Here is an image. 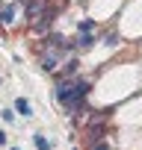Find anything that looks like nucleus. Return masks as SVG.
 <instances>
[{"mask_svg": "<svg viewBox=\"0 0 142 150\" xmlns=\"http://www.w3.org/2000/svg\"><path fill=\"white\" fill-rule=\"evenodd\" d=\"M0 144H6V135H3V132H0Z\"/></svg>", "mask_w": 142, "mask_h": 150, "instance_id": "obj_8", "label": "nucleus"}, {"mask_svg": "<svg viewBox=\"0 0 142 150\" xmlns=\"http://www.w3.org/2000/svg\"><path fill=\"white\" fill-rule=\"evenodd\" d=\"M77 65H80V62H77L74 56H71V59L65 62V77H71V74H74V71H77Z\"/></svg>", "mask_w": 142, "mask_h": 150, "instance_id": "obj_3", "label": "nucleus"}, {"mask_svg": "<svg viewBox=\"0 0 142 150\" xmlns=\"http://www.w3.org/2000/svg\"><path fill=\"white\" fill-rule=\"evenodd\" d=\"M15 109H18V112H21V115H30V103H27V100H24V97H21V100H18V103H15Z\"/></svg>", "mask_w": 142, "mask_h": 150, "instance_id": "obj_5", "label": "nucleus"}, {"mask_svg": "<svg viewBox=\"0 0 142 150\" xmlns=\"http://www.w3.org/2000/svg\"><path fill=\"white\" fill-rule=\"evenodd\" d=\"M77 44H80V47H92V44H95V38H92V35H89V33H83V35H80V41H77Z\"/></svg>", "mask_w": 142, "mask_h": 150, "instance_id": "obj_4", "label": "nucleus"}, {"mask_svg": "<svg viewBox=\"0 0 142 150\" xmlns=\"http://www.w3.org/2000/svg\"><path fill=\"white\" fill-rule=\"evenodd\" d=\"M12 150H15V147H12Z\"/></svg>", "mask_w": 142, "mask_h": 150, "instance_id": "obj_9", "label": "nucleus"}, {"mask_svg": "<svg viewBox=\"0 0 142 150\" xmlns=\"http://www.w3.org/2000/svg\"><path fill=\"white\" fill-rule=\"evenodd\" d=\"M36 147H39V150H50V144H47L42 135H36Z\"/></svg>", "mask_w": 142, "mask_h": 150, "instance_id": "obj_6", "label": "nucleus"}, {"mask_svg": "<svg viewBox=\"0 0 142 150\" xmlns=\"http://www.w3.org/2000/svg\"><path fill=\"white\" fill-rule=\"evenodd\" d=\"M44 9H47V0H30V12H27V21L36 27V24L44 18Z\"/></svg>", "mask_w": 142, "mask_h": 150, "instance_id": "obj_1", "label": "nucleus"}, {"mask_svg": "<svg viewBox=\"0 0 142 150\" xmlns=\"http://www.w3.org/2000/svg\"><path fill=\"white\" fill-rule=\"evenodd\" d=\"M107 44H110V47H115V44H118V35H115V33H110V35H107Z\"/></svg>", "mask_w": 142, "mask_h": 150, "instance_id": "obj_7", "label": "nucleus"}, {"mask_svg": "<svg viewBox=\"0 0 142 150\" xmlns=\"http://www.w3.org/2000/svg\"><path fill=\"white\" fill-rule=\"evenodd\" d=\"M42 68H44V71H56V50H50V53L42 59Z\"/></svg>", "mask_w": 142, "mask_h": 150, "instance_id": "obj_2", "label": "nucleus"}]
</instances>
